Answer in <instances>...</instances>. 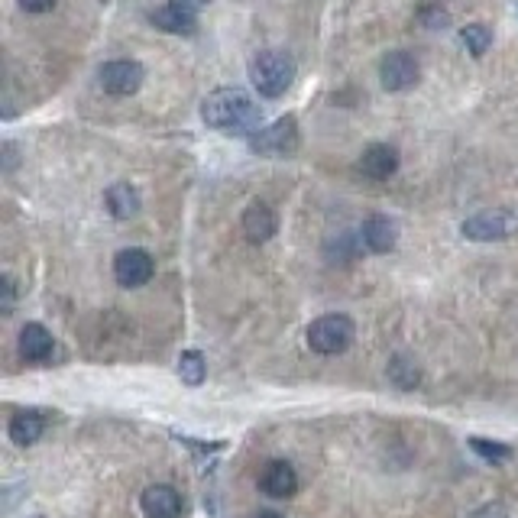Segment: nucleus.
Returning <instances> with one entry per match:
<instances>
[{
	"instance_id": "obj_1",
	"label": "nucleus",
	"mask_w": 518,
	"mask_h": 518,
	"mask_svg": "<svg viewBox=\"0 0 518 518\" xmlns=\"http://www.w3.org/2000/svg\"><path fill=\"white\" fill-rule=\"evenodd\" d=\"M201 120L221 133H234V136H253L259 130V120L263 111L259 104L250 98L247 91L240 88H217L211 91L201 104Z\"/></svg>"
},
{
	"instance_id": "obj_2",
	"label": "nucleus",
	"mask_w": 518,
	"mask_h": 518,
	"mask_svg": "<svg viewBox=\"0 0 518 518\" xmlns=\"http://www.w3.org/2000/svg\"><path fill=\"white\" fill-rule=\"evenodd\" d=\"M250 78H253V88L263 94V98H282L295 81V59L276 49L259 52L250 65Z\"/></svg>"
},
{
	"instance_id": "obj_3",
	"label": "nucleus",
	"mask_w": 518,
	"mask_h": 518,
	"mask_svg": "<svg viewBox=\"0 0 518 518\" xmlns=\"http://www.w3.org/2000/svg\"><path fill=\"white\" fill-rule=\"evenodd\" d=\"M353 337H357V327H353L347 315H321L308 327V347L321 353V357L344 353L353 344Z\"/></svg>"
},
{
	"instance_id": "obj_4",
	"label": "nucleus",
	"mask_w": 518,
	"mask_h": 518,
	"mask_svg": "<svg viewBox=\"0 0 518 518\" xmlns=\"http://www.w3.org/2000/svg\"><path fill=\"white\" fill-rule=\"evenodd\" d=\"M463 237L476 240V243H493V240H506L518 230V217L509 211H480L463 221Z\"/></svg>"
},
{
	"instance_id": "obj_5",
	"label": "nucleus",
	"mask_w": 518,
	"mask_h": 518,
	"mask_svg": "<svg viewBox=\"0 0 518 518\" xmlns=\"http://www.w3.org/2000/svg\"><path fill=\"white\" fill-rule=\"evenodd\" d=\"M298 146V124L295 117H279L276 124L256 130L250 136V149L256 156H285Z\"/></svg>"
},
{
	"instance_id": "obj_6",
	"label": "nucleus",
	"mask_w": 518,
	"mask_h": 518,
	"mask_svg": "<svg viewBox=\"0 0 518 518\" xmlns=\"http://www.w3.org/2000/svg\"><path fill=\"white\" fill-rule=\"evenodd\" d=\"M153 272H156L153 256H149L146 250H140V247L120 250L114 256V276H117L120 285H124V289H140V285H146L149 279H153Z\"/></svg>"
},
{
	"instance_id": "obj_7",
	"label": "nucleus",
	"mask_w": 518,
	"mask_h": 518,
	"mask_svg": "<svg viewBox=\"0 0 518 518\" xmlns=\"http://www.w3.org/2000/svg\"><path fill=\"white\" fill-rule=\"evenodd\" d=\"M101 85L114 98H130L143 88V65L130 59H114L101 68Z\"/></svg>"
},
{
	"instance_id": "obj_8",
	"label": "nucleus",
	"mask_w": 518,
	"mask_h": 518,
	"mask_svg": "<svg viewBox=\"0 0 518 518\" xmlns=\"http://www.w3.org/2000/svg\"><path fill=\"white\" fill-rule=\"evenodd\" d=\"M357 166H360V172L366 175V179L386 182V179H392L395 172H399L402 156H399V149H395L392 143H373V146H366L363 153H360Z\"/></svg>"
},
{
	"instance_id": "obj_9",
	"label": "nucleus",
	"mask_w": 518,
	"mask_h": 518,
	"mask_svg": "<svg viewBox=\"0 0 518 518\" xmlns=\"http://www.w3.org/2000/svg\"><path fill=\"white\" fill-rule=\"evenodd\" d=\"M418 62L408 52H389L383 59V68H379V81H383L386 91H408L418 85Z\"/></svg>"
},
{
	"instance_id": "obj_10",
	"label": "nucleus",
	"mask_w": 518,
	"mask_h": 518,
	"mask_svg": "<svg viewBox=\"0 0 518 518\" xmlns=\"http://www.w3.org/2000/svg\"><path fill=\"white\" fill-rule=\"evenodd\" d=\"M149 23L159 26V30H166V33H175V36H195L198 33V10L179 4V0H169L166 7L149 13Z\"/></svg>"
},
{
	"instance_id": "obj_11",
	"label": "nucleus",
	"mask_w": 518,
	"mask_h": 518,
	"mask_svg": "<svg viewBox=\"0 0 518 518\" xmlns=\"http://www.w3.org/2000/svg\"><path fill=\"white\" fill-rule=\"evenodd\" d=\"M259 489L269 496V499H289L298 493V473L292 463L285 460H269L263 473H259Z\"/></svg>"
},
{
	"instance_id": "obj_12",
	"label": "nucleus",
	"mask_w": 518,
	"mask_h": 518,
	"mask_svg": "<svg viewBox=\"0 0 518 518\" xmlns=\"http://www.w3.org/2000/svg\"><path fill=\"white\" fill-rule=\"evenodd\" d=\"M140 509L146 518H179L182 515V496L179 489H172L166 483L146 486L140 496Z\"/></svg>"
},
{
	"instance_id": "obj_13",
	"label": "nucleus",
	"mask_w": 518,
	"mask_h": 518,
	"mask_svg": "<svg viewBox=\"0 0 518 518\" xmlns=\"http://www.w3.org/2000/svg\"><path fill=\"white\" fill-rule=\"evenodd\" d=\"M243 237H247L250 243H269L272 237H276V230H279V217H276V211L269 208V204H263V201H256V204H250L247 211H243Z\"/></svg>"
},
{
	"instance_id": "obj_14",
	"label": "nucleus",
	"mask_w": 518,
	"mask_h": 518,
	"mask_svg": "<svg viewBox=\"0 0 518 518\" xmlns=\"http://www.w3.org/2000/svg\"><path fill=\"white\" fill-rule=\"evenodd\" d=\"M360 240L366 243V250L373 253H389L399 243V227L386 214H370L360 227Z\"/></svg>"
},
{
	"instance_id": "obj_15",
	"label": "nucleus",
	"mask_w": 518,
	"mask_h": 518,
	"mask_svg": "<svg viewBox=\"0 0 518 518\" xmlns=\"http://www.w3.org/2000/svg\"><path fill=\"white\" fill-rule=\"evenodd\" d=\"M52 350H56V340H52V334L46 331L39 321H30L23 324L20 331V357L26 363H46L52 357Z\"/></svg>"
},
{
	"instance_id": "obj_16",
	"label": "nucleus",
	"mask_w": 518,
	"mask_h": 518,
	"mask_svg": "<svg viewBox=\"0 0 518 518\" xmlns=\"http://www.w3.org/2000/svg\"><path fill=\"white\" fill-rule=\"evenodd\" d=\"M43 431H46V418H43V412H33V408L13 415L10 428H7L10 441L17 447H33L39 438H43Z\"/></svg>"
},
{
	"instance_id": "obj_17",
	"label": "nucleus",
	"mask_w": 518,
	"mask_h": 518,
	"mask_svg": "<svg viewBox=\"0 0 518 518\" xmlns=\"http://www.w3.org/2000/svg\"><path fill=\"white\" fill-rule=\"evenodd\" d=\"M104 204H107V211L117 217V221H130V217L140 214V192H136L133 185L120 182V185L107 188Z\"/></svg>"
},
{
	"instance_id": "obj_18",
	"label": "nucleus",
	"mask_w": 518,
	"mask_h": 518,
	"mask_svg": "<svg viewBox=\"0 0 518 518\" xmlns=\"http://www.w3.org/2000/svg\"><path fill=\"white\" fill-rule=\"evenodd\" d=\"M389 379L399 389H415L421 383V370L412 357H405V353H395L392 363H389Z\"/></svg>"
},
{
	"instance_id": "obj_19",
	"label": "nucleus",
	"mask_w": 518,
	"mask_h": 518,
	"mask_svg": "<svg viewBox=\"0 0 518 518\" xmlns=\"http://www.w3.org/2000/svg\"><path fill=\"white\" fill-rule=\"evenodd\" d=\"M179 376L185 386H201L204 376H208V363H204L201 350H185L179 357Z\"/></svg>"
},
{
	"instance_id": "obj_20",
	"label": "nucleus",
	"mask_w": 518,
	"mask_h": 518,
	"mask_svg": "<svg viewBox=\"0 0 518 518\" xmlns=\"http://www.w3.org/2000/svg\"><path fill=\"white\" fill-rule=\"evenodd\" d=\"M460 39H463V46H467L470 56H476V59L486 56L489 46H493V33H489L486 26H480V23L463 26V30H460Z\"/></svg>"
},
{
	"instance_id": "obj_21",
	"label": "nucleus",
	"mask_w": 518,
	"mask_h": 518,
	"mask_svg": "<svg viewBox=\"0 0 518 518\" xmlns=\"http://www.w3.org/2000/svg\"><path fill=\"white\" fill-rule=\"evenodd\" d=\"M470 447L483 460H489V463H502V460L512 457V447L509 444H496V441H486V438H470Z\"/></svg>"
},
{
	"instance_id": "obj_22",
	"label": "nucleus",
	"mask_w": 518,
	"mask_h": 518,
	"mask_svg": "<svg viewBox=\"0 0 518 518\" xmlns=\"http://www.w3.org/2000/svg\"><path fill=\"white\" fill-rule=\"evenodd\" d=\"M418 23H421V26H428V30H444V26L451 23V17H447V10H444V7H425V10H421Z\"/></svg>"
},
{
	"instance_id": "obj_23",
	"label": "nucleus",
	"mask_w": 518,
	"mask_h": 518,
	"mask_svg": "<svg viewBox=\"0 0 518 518\" xmlns=\"http://www.w3.org/2000/svg\"><path fill=\"white\" fill-rule=\"evenodd\" d=\"M470 518H509V512H506L502 502H486V506H480Z\"/></svg>"
},
{
	"instance_id": "obj_24",
	"label": "nucleus",
	"mask_w": 518,
	"mask_h": 518,
	"mask_svg": "<svg viewBox=\"0 0 518 518\" xmlns=\"http://www.w3.org/2000/svg\"><path fill=\"white\" fill-rule=\"evenodd\" d=\"M20 7L26 13H49L52 7H56V0H20Z\"/></svg>"
},
{
	"instance_id": "obj_25",
	"label": "nucleus",
	"mask_w": 518,
	"mask_h": 518,
	"mask_svg": "<svg viewBox=\"0 0 518 518\" xmlns=\"http://www.w3.org/2000/svg\"><path fill=\"white\" fill-rule=\"evenodd\" d=\"M13 305H17V289H13V279L4 276V315H10Z\"/></svg>"
},
{
	"instance_id": "obj_26",
	"label": "nucleus",
	"mask_w": 518,
	"mask_h": 518,
	"mask_svg": "<svg viewBox=\"0 0 518 518\" xmlns=\"http://www.w3.org/2000/svg\"><path fill=\"white\" fill-rule=\"evenodd\" d=\"M13 162H17V153H13V143H4V169L13 172Z\"/></svg>"
},
{
	"instance_id": "obj_27",
	"label": "nucleus",
	"mask_w": 518,
	"mask_h": 518,
	"mask_svg": "<svg viewBox=\"0 0 518 518\" xmlns=\"http://www.w3.org/2000/svg\"><path fill=\"white\" fill-rule=\"evenodd\" d=\"M179 4H185V7H192V10H198L201 4H208V0H179Z\"/></svg>"
},
{
	"instance_id": "obj_28",
	"label": "nucleus",
	"mask_w": 518,
	"mask_h": 518,
	"mask_svg": "<svg viewBox=\"0 0 518 518\" xmlns=\"http://www.w3.org/2000/svg\"><path fill=\"white\" fill-rule=\"evenodd\" d=\"M253 518H282V515H276V512H259V515H253Z\"/></svg>"
},
{
	"instance_id": "obj_29",
	"label": "nucleus",
	"mask_w": 518,
	"mask_h": 518,
	"mask_svg": "<svg viewBox=\"0 0 518 518\" xmlns=\"http://www.w3.org/2000/svg\"><path fill=\"white\" fill-rule=\"evenodd\" d=\"M33 518H43V515H33Z\"/></svg>"
}]
</instances>
